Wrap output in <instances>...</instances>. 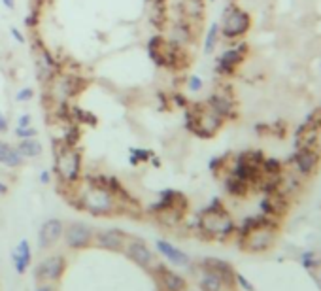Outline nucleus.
<instances>
[{
	"instance_id": "f257e3e1",
	"label": "nucleus",
	"mask_w": 321,
	"mask_h": 291,
	"mask_svg": "<svg viewBox=\"0 0 321 291\" xmlns=\"http://www.w3.org/2000/svg\"><path fill=\"white\" fill-rule=\"evenodd\" d=\"M66 201L76 210L87 212L95 217H110V215L123 214L119 201L108 189L91 186L82 180V184L72 189H66Z\"/></svg>"
},
{
	"instance_id": "f03ea898",
	"label": "nucleus",
	"mask_w": 321,
	"mask_h": 291,
	"mask_svg": "<svg viewBox=\"0 0 321 291\" xmlns=\"http://www.w3.org/2000/svg\"><path fill=\"white\" fill-rule=\"evenodd\" d=\"M53 174L59 186L72 189L83 180V152L80 148H68L61 140H53Z\"/></svg>"
},
{
	"instance_id": "7ed1b4c3",
	"label": "nucleus",
	"mask_w": 321,
	"mask_h": 291,
	"mask_svg": "<svg viewBox=\"0 0 321 291\" xmlns=\"http://www.w3.org/2000/svg\"><path fill=\"white\" fill-rule=\"evenodd\" d=\"M146 49H147L149 59L157 64L159 68L180 72V70L185 68L187 63H189L185 47H181V46H178V44H174L172 40H168L163 32L153 34L152 38L147 40Z\"/></svg>"
},
{
	"instance_id": "20e7f679",
	"label": "nucleus",
	"mask_w": 321,
	"mask_h": 291,
	"mask_svg": "<svg viewBox=\"0 0 321 291\" xmlns=\"http://www.w3.org/2000/svg\"><path fill=\"white\" fill-rule=\"evenodd\" d=\"M223 123L225 119L212 110L206 102H193V104L189 102L185 108V129L195 136L212 138L223 127Z\"/></svg>"
},
{
	"instance_id": "39448f33",
	"label": "nucleus",
	"mask_w": 321,
	"mask_h": 291,
	"mask_svg": "<svg viewBox=\"0 0 321 291\" xmlns=\"http://www.w3.org/2000/svg\"><path fill=\"white\" fill-rule=\"evenodd\" d=\"M89 85V80L82 72H70L61 70L59 74L51 78V82L46 85V97H49L51 104L57 102H70L85 91Z\"/></svg>"
},
{
	"instance_id": "423d86ee",
	"label": "nucleus",
	"mask_w": 321,
	"mask_h": 291,
	"mask_svg": "<svg viewBox=\"0 0 321 291\" xmlns=\"http://www.w3.org/2000/svg\"><path fill=\"white\" fill-rule=\"evenodd\" d=\"M200 233L210 239L225 240L234 233V222L219 201H214L199 214Z\"/></svg>"
},
{
	"instance_id": "0eeeda50",
	"label": "nucleus",
	"mask_w": 321,
	"mask_h": 291,
	"mask_svg": "<svg viewBox=\"0 0 321 291\" xmlns=\"http://www.w3.org/2000/svg\"><path fill=\"white\" fill-rule=\"evenodd\" d=\"M274 239L276 231L263 217L257 220L251 217L240 231V246L244 248V251H267L274 244Z\"/></svg>"
},
{
	"instance_id": "6e6552de",
	"label": "nucleus",
	"mask_w": 321,
	"mask_h": 291,
	"mask_svg": "<svg viewBox=\"0 0 321 291\" xmlns=\"http://www.w3.org/2000/svg\"><path fill=\"white\" fill-rule=\"evenodd\" d=\"M32 53H34L38 82H40L42 85H47V83L51 82V78L63 70V64H61V61H57V59L53 57V53L49 51L40 40L36 42V46L32 47Z\"/></svg>"
},
{
	"instance_id": "1a4fd4ad",
	"label": "nucleus",
	"mask_w": 321,
	"mask_h": 291,
	"mask_svg": "<svg viewBox=\"0 0 321 291\" xmlns=\"http://www.w3.org/2000/svg\"><path fill=\"white\" fill-rule=\"evenodd\" d=\"M123 253L127 256V259H130L135 265H138V267L147 270V272L159 263L157 257H155V251L147 246L146 240L140 239V237H133V234H128Z\"/></svg>"
},
{
	"instance_id": "9d476101",
	"label": "nucleus",
	"mask_w": 321,
	"mask_h": 291,
	"mask_svg": "<svg viewBox=\"0 0 321 291\" xmlns=\"http://www.w3.org/2000/svg\"><path fill=\"white\" fill-rule=\"evenodd\" d=\"M93 239H95V229L91 225L83 222H72L68 225H64L63 231V240L64 246L72 251H80V250H87L93 246Z\"/></svg>"
},
{
	"instance_id": "9b49d317",
	"label": "nucleus",
	"mask_w": 321,
	"mask_h": 291,
	"mask_svg": "<svg viewBox=\"0 0 321 291\" xmlns=\"http://www.w3.org/2000/svg\"><path fill=\"white\" fill-rule=\"evenodd\" d=\"M251 19L250 15L240 10L236 6L227 8V12L223 13V23L219 25L221 27V36L227 38V40H234V38H240L244 36L248 30H250Z\"/></svg>"
},
{
	"instance_id": "f8f14e48",
	"label": "nucleus",
	"mask_w": 321,
	"mask_h": 291,
	"mask_svg": "<svg viewBox=\"0 0 321 291\" xmlns=\"http://www.w3.org/2000/svg\"><path fill=\"white\" fill-rule=\"evenodd\" d=\"M64 270H66V257L63 253H51L46 259H42L34 268V278L40 282H53L57 284L63 278Z\"/></svg>"
},
{
	"instance_id": "ddd939ff",
	"label": "nucleus",
	"mask_w": 321,
	"mask_h": 291,
	"mask_svg": "<svg viewBox=\"0 0 321 291\" xmlns=\"http://www.w3.org/2000/svg\"><path fill=\"white\" fill-rule=\"evenodd\" d=\"M180 210V212H185L189 208V201L181 191L178 189H163L159 191V198L153 204L147 206V212L153 215L161 214V212H166V210Z\"/></svg>"
},
{
	"instance_id": "4468645a",
	"label": "nucleus",
	"mask_w": 321,
	"mask_h": 291,
	"mask_svg": "<svg viewBox=\"0 0 321 291\" xmlns=\"http://www.w3.org/2000/svg\"><path fill=\"white\" fill-rule=\"evenodd\" d=\"M153 276L155 284H157L159 291H185L187 289V280L178 274L176 270L168 268L163 263H157L155 267L149 270Z\"/></svg>"
},
{
	"instance_id": "2eb2a0df",
	"label": "nucleus",
	"mask_w": 321,
	"mask_h": 291,
	"mask_svg": "<svg viewBox=\"0 0 321 291\" xmlns=\"http://www.w3.org/2000/svg\"><path fill=\"white\" fill-rule=\"evenodd\" d=\"M127 239H128V233H125V231H121V229H117V227L99 229V231H95L93 246L99 248V250L123 253L125 244H127Z\"/></svg>"
},
{
	"instance_id": "dca6fc26",
	"label": "nucleus",
	"mask_w": 321,
	"mask_h": 291,
	"mask_svg": "<svg viewBox=\"0 0 321 291\" xmlns=\"http://www.w3.org/2000/svg\"><path fill=\"white\" fill-rule=\"evenodd\" d=\"M64 222L59 217H51L47 222L42 223L40 231H38V248L40 250H51L53 246L63 240Z\"/></svg>"
},
{
	"instance_id": "f3484780",
	"label": "nucleus",
	"mask_w": 321,
	"mask_h": 291,
	"mask_svg": "<svg viewBox=\"0 0 321 291\" xmlns=\"http://www.w3.org/2000/svg\"><path fill=\"white\" fill-rule=\"evenodd\" d=\"M164 36H166L168 40L174 42V44H178V46L187 47L195 40V23H191V21H187V19L178 15V17L168 25V32Z\"/></svg>"
},
{
	"instance_id": "a211bd4d",
	"label": "nucleus",
	"mask_w": 321,
	"mask_h": 291,
	"mask_svg": "<svg viewBox=\"0 0 321 291\" xmlns=\"http://www.w3.org/2000/svg\"><path fill=\"white\" fill-rule=\"evenodd\" d=\"M155 251H157L161 257H164L170 265H174V267H187V265H191L189 256H187L183 250H180L176 244H172L170 240H164V239L155 240Z\"/></svg>"
},
{
	"instance_id": "6ab92c4d",
	"label": "nucleus",
	"mask_w": 321,
	"mask_h": 291,
	"mask_svg": "<svg viewBox=\"0 0 321 291\" xmlns=\"http://www.w3.org/2000/svg\"><path fill=\"white\" fill-rule=\"evenodd\" d=\"M244 46L240 47H231L227 51H223L219 57H217V63H216V70L217 74H221V76H231L234 74V70L238 66L242 61H244Z\"/></svg>"
},
{
	"instance_id": "aec40b11",
	"label": "nucleus",
	"mask_w": 321,
	"mask_h": 291,
	"mask_svg": "<svg viewBox=\"0 0 321 291\" xmlns=\"http://www.w3.org/2000/svg\"><path fill=\"white\" fill-rule=\"evenodd\" d=\"M200 268L216 272L223 280L225 287H234V284H236V274H234L233 267L227 261H221V259H216V257H206V259L200 261Z\"/></svg>"
},
{
	"instance_id": "412c9836",
	"label": "nucleus",
	"mask_w": 321,
	"mask_h": 291,
	"mask_svg": "<svg viewBox=\"0 0 321 291\" xmlns=\"http://www.w3.org/2000/svg\"><path fill=\"white\" fill-rule=\"evenodd\" d=\"M12 263L17 274L23 276V274L29 272L30 265H32V246L27 239L19 240V244L12 251Z\"/></svg>"
},
{
	"instance_id": "4be33fe9",
	"label": "nucleus",
	"mask_w": 321,
	"mask_h": 291,
	"mask_svg": "<svg viewBox=\"0 0 321 291\" xmlns=\"http://www.w3.org/2000/svg\"><path fill=\"white\" fill-rule=\"evenodd\" d=\"M178 10H180V17L197 25L202 21L204 15V0H180Z\"/></svg>"
},
{
	"instance_id": "5701e85b",
	"label": "nucleus",
	"mask_w": 321,
	"mask_h": 291,
	"mask_svg": "<svg viewBox=\"0 0 321 291\" xmlns=\"http://www.w3.org/2000/svg\"><path fill=\"white\" fill-rule=\"evenodd\" d=\"M204 102L210 106V108L216 112V114H219L223 119H229V117L233 116L234 102L231 100V97H229V95H225V93H212L210 97L204 100Z\"/></svg>"
},
{
	"instance_id": "b1692460",
	"label": "nucleus",
	"mask_w": 321,
	"mask_h": 291,
	"mask_svg": "<svg viewBox=\"0 0 321 291\" xmlns=\"http://www.w3.org/2000/svg\"><path fill=\"white\" fill-rule=\"evenodd\" d=\"M23 163L25 159L19 155L15 146L0 140V165L6 169H19V167H23Z\"/></svg>"
},
{
	"instance_id": "393cba45",
	"label": "nucleus",
	"mask_w": 321,
	"mask_h": 291,
	"mask_svg": "<svg viewBox=\"0 0 321 291\" xmlns=\"http://www.w3.org/2000/svg\"><path fill=\"white\" fill-rule=\"evenodd\" d=\"M317 153L314 152V148H300L297 152V167L303 174H310L317 165Z\"/></svg>"
},
{
	"instance_id": "a878e982",
	"label": "nucleus",
	"mask_w": 321,
	"mask_h": 291,
	"mask_svg": "<svg viewBox=\"0 0 321 291\" xmlns=\"http://www.w3.org/2000/svg\"><path fill=\"white\" fill-rule=\"evenodd\" d=\"M15 150H17L19 155L23 159H36L44 153V146H42V142L38 138H27V140H19Z\"/></svg>"
},
{
	"instance_id": "bb28decb",
	"label": "nucleus",
	"mask_w": 321,
	"mask_h": 291,
	"mask_svg": "<svg viewBox=\"0 0 321 291\" xmlns=\"http://www.w3.org/2000/svg\"><path fill=\"white\" fill-rule=\"evenodd\" d=\"M63 134H61V144L68 146V148H78L80 140H82V127L78 123H68V125H61Z\"/></svg>"
},
{
	"instance_id": "cd10ccee",
	"label": "nucleus",
	"mask_w": 321,
	"mask_h": 291,
	"mask_svg": "<svg viewBox=\"0 0 321 291\" xmlns=\"http://www.w3.org/2000/svg\"><path fill=\"white\" fill-rule=\"evenodd\" d=\"M200 270H202V274H200V280H199L200 291H223L225 284H223V280L219 278L216 272L206 270V268H200Z\"/></svg>"
},
{
	"instance_id": "c85d7f7f",
	"label": "nucleus",
	"mask_w": 321,
	"mask_h": 291,
	"mask_svg": "<svg viewBox=\"0 0 321 291\" xmlns=\"http://www.w3.org/2000/svg\"><path fill=\"white\" fill-rule=\"evenodd\" d=\"M72 121L78 123L80 127H83V125H87V127H97L99 117L95 116L93 112H89V110H85V108H82V106L72 104Z\"/></svg>"
},
{
	"instance_id": "c756f323",
	"label": "nucleus",
	"mask_w": 321,
	"mask_h": 291,
	"mask_svg": "<svg viewBox=\"0 0 321 291\" xmlns=\"http://www.w3.org/2000/svg\"><path fill=\"white\" fill-rule=\"evenodd\" d=\"M223 186H225V191L229 195H233V197H246L248 191H250V184H246L244 180H240L236 176L229 174L223 181Z\"/></svg>"
},
{
	"instance_id": "7c9ffc66",
	"label": "nucleus",
	"mask_w": 321,
	"mask_h": 291,
	"mask_svg": "<svg viewBox=\"0 0 321 291\" xmlns=\"http://www.w3.org/2000/svg\"><path fill=\"white\" fill-rule=\"evenodd\" d=\"M219 34H221V27H219V23H212L208 32H206V38H204V47H202L204 55H212V53L216 51Z\"/></svg>"
},
{
	"instance_id": "2f4dec72",
	"label": "nucleus",
	"mask_w": 321,
	"mask_h": 291,
	"mask_svg": "<svg viewBox=\"0 0 321 291\" xmlns=\"http://www.w3.org/2000/svg\"><path fill=\"white\" fill-rule=\"evenodd\" d=\"M155 153L152 150H146V148H130L128 150V163H130V167H140L144 163H149V159Z\"/></svg>"
},
{
	"instance_id": "473e14b6",
	"label": "nucleus",
	"mask_w": 321,
	"mask_h": 291,
	"mask_svg": "<svg viewBox=\"0 0 321 291\" xmlns=\"http://www.w3.org/2000/svg\"><path fill=\"white\" fill-rule=\"evenodd\" d=\"M15 136H17V140L36 138V136H38V131H36L32 125H30V127H17L15 129Z\"/></svg>"
},
{
	"instance_id": "72a5a7b5",
	"label": "nucleus",
	"mask_w": 321,
	"mask_h": 291,
	"mask_svg": "<svg viewBox=\"0 0 321 291\" xmlns=\"http://www.w3.org/2000/svg\"><path fill=\"white\" fill-rule=\"evenodd\" d=\"M204 82H202V78L197 76V74H191V76L187 78V89L191 91V93H199L200 89H202Z\"/></svg>"
},
{
	"instance_id": "f704fd0d",
	"label": "nucleus",
	"mask_w": 321,
	"mask_h": 291,
	"mask_svg": "<svg viewBox=\"0 0 321 291\" xmlns=\"http://www.w3.org/2000/svg\"><path fill=\"white\" fill-rule=\"evenodd\" d=\"M34 99V89L32 87H21L15 93V100L17 102H29V100Z\"/></svg>"
},
{
	"instance_id": "c9c22d12",
	"label": "nucleus",
	"mask_w": 321,
	"mask_h": 291,
	"mask_svg": "<svg viewBox=\"0 0 321 291\" xmlns=\"http://www.w3.org/2000/svg\"><path fill=\"white\" fill-rule=\"evenodd\" d=\"M168 97H170V104L178 106V108H183V110H185L187 106H189V100H187L181 93H178V91H174V93H170Z\"/></svg>"
},
{
	"instance_id": "e433bc0d",
	"label": "nucleus",
	"mask_w": 321,
	"mask_h": 291,
	"mask_svg": "<svg viewBox=\"0 0 321 291\" xmlns=\"http://www.w3.org/2000/svg\"><path fill=\"white\" fill-rule=\"evenodd\" d=\"M10 34H12L13 40L19 42V44H25V42H27L25 40V34L17 29V27H10Z\"/></svg>"
},
{
	"instance_id": "4c0bfd02",
	"label": "nucleus",
	"mask_w": 321,
	"mask_h": 291,
	"mask_svg": "<svg viewBox=\"0 0 321 291\" xmlns=\"http://www.w3.org/2000/svg\"><path fill=\"white\" fill-rule=\"evenodd\" d=\"M25 23H27V27L34 29L36 25H38V12H32V10H30V13L25 17Z\"/></svg>"
},
{
	"instance_id": "58836bf2",
	"label": "nucleus",
	"mask_w": 321,
	"mask_h": 291,
	"mask_svg": "<svg viewBox=\"0 0 321 291\" xmlns=\"http://www.w3.org/2000/svg\"><path fill=\"white\" fill-rule=\"evenodd\" d=\"M32 125V116L30 114H23L17 117V127H30Z\"/></svg>"
},
{
	"instance_id": "ea45409f",
	"label": "nucleus",
	"mask_w": 321,
	"mask_h": 291,
	"mask_svg": "<svg viewBox=\"0 0 321 291\" xmlns=\"http://www.w3.org/2000/svg\"><path fill=\"white\" fill-rule=\"evenodd\" d=\"M34 291H59V289L57 284H53V282H40Z\"/></svg>"
},
{
	"instance_id": "a19ab883",
	"label": "nucleus",
	"mask_w": 321,
	"mask_h": 291,
	"mask_svg": "<svg viewBox=\"0 0 321 291\" xmlns=\"http://www.w3.org/2000/svg\"><path fill=\"white\" fill-rule=\"evenodd\" d=\"M51 181V172L49 170H42L40 172V184L42 186H47Z\"/></svg>"
},
{
	"instance_id": "79ce46f5",
	"label": "nucleus",
	"mask_w": 321,
	"mask_h": 291,
	"mask_svg": "<svg viewBox=\"0 0 321 291\" xmlns=\"http://www.w3.org/2000/svg\"><path fill=\"white\" fill-rule=\"evenodd\" d=\"M8 129H10V125H8V117L0 112V133H8Z\"/></svg>"
},
{
	"instance_id": "37998d69",
	"label": "nucleus",
	"mask_w": 321,
	"mask_h": 291,
	"mask_svg": "<svg viewBox=\"0 0 321 291\" xmlns=\"http://www.w3.org/2000/svg\"><path fill=\"white\" fill-rule=\"evenodd\" d=\"M8 191H10V186H8L6 181L0 180V195H8Z\"/></svg>"
},
{
	"instance_id": "c03bdc74",
	"label": "nucleus",
	"mask_w": 321,
	"mask_h": 291,
	"mask_svg": "<svg viewBox=\"0 0 321 291\" xmlns=\"http://www.w3.org/2000/svg\"><path fill=\"white\" fill-rule=\"evenodd\" d=\"M2 4H4V8H8V10H13L15 8V0H0Z\"/></svg>"
},
{
	"instance_id": "a18cd8bd",
	"label": "nucleus",
	"mask_w": 321,
	"mask_h": 291,
	"mask_svg": "<svg viewBox=\"0 0 321 291\" xmlns=\"http://www.w3.org/2000/svg\"><path fill=\"white\" fill-rule=\"evenodd\" d=\"M149 165H153V167H157L159 169V167H161V159H159L157 155H153V157L149 159Z\"/></svg>"
},
{
	"instance_id": "49530a36",
	"label": "nucleus",
	"mask_w": 321,
	"mask_h": 291,
	"mask_svg": "<svg viewBox=\"0 0 321 291\" xmlns=\"http://www.w3.org/2000/svg\"><path fill=\"white\" fill-rule=\"evenodd\" d=\"M185 291H193V289H185Z\"/></svg>"
},
{
	"instance_id": "de8ad7c7",
	"label": "nucleus",
	"mask_w": 321,
	"mask_h": 291,
	"mask_svg": "<svg viewBox=\"0 0 321 291\" xmlns=\"http://www.w3.org/2000/svg\"><path fill=\"white\" fill-rule=\"evenodd\" d=\"M210 2H214V0H210Z\"/></svg>"
}]
</instances>
